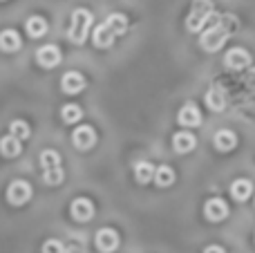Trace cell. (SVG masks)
I'll return each mask as SVG.
<instances>
[{"label":"cell","instance_id":"cell-1","mask_svg":"<svg viewBox=\"0 0 255 253\" xmlns=\"http://www.w3.org/2000/svg\"><path fill=\"white\" fill-rule=\"evenodd\" d=\"M238 18L233 13H215L208 22V27L202 31L199 36V45L206 52H217V49L224 47V43L229 40V36L238 29Z\"/></svg>","mask_w":255,"mask_h":253},{"label":"cell","instance_id":"cell-2","mask_svg":"<svg viewBox=\"0 0 255 253\" xmlns=\"http://www.w3.org/2000/svg\"><path fill=\"white\" fill-rule=\"evenodd\" d=\"M213 16H215V4H213V0H193L190 13H188V18H186V29H188L190 34L204 31Z\"/></svg>","mask_w":255,"mask_h":253},{"label":"cell","instance_id":"cell-3","mask_svg":"<svg viewBox=\"0 0 255 253\" xmlns=\"http://www.w3.org/2000/svg\"><path fill=\"white\" fill-rule=\"evenodd\" d=\"M92 13L88 11V9L79 7L72 11V22H70V31H67V36H70V40L74 45H83L85 40H88V34H90V27H92Z\"/></svg>","mask_w":255,"mask_h":253},{"label":"cell","instance_id":"cell-4","mask_svg":"<svg viewBox=\"0 0 255 253\" xmlns=\"http://www.w3.org/2000/svg\"><path fill=\"white\" fill-rule=\"evenodd\" d=\"M40 168H43V182L49 186H58L65 177L61 166V155L56 150H43L40 152Z\"/></svg>","mask_w":255,"mask_h":253},{"label":"cell","instance_id":"cell-5","mask_svg":"<svg viewBox=\"0 0 255 253\" xmlns=\"http://www.w3.org/2000/svg\"><path fill=\"white\" fill-rule=\"evenodd\" d=\"M29 197H31V186H29L27 182H22V179H16V182L9 184V188H7V200H9V204L22 206L25 202H29Z\"/></svg>","mask_w":255,"mask_h":253},{"label":"cell","instance_id":"cell-6","mask_svg":"<svg viewBox=\"0 0 255 253\" xmlns=\"http://www.w3.org/2000/svg\"><path fill=\"white\" fill-rule=\"evenodd\" d=\"M94 245H97V249L101 253H112L117 251V247H119V233L115 231V229H99L97 231V238H94Z\"/></svg>","mask_w":255,"mask_h":253},{"label":"cell","instance_id":"cell-7","mask_svg":"<svg viewBox=\"0 0 255 253\" xmlns=\"http://www.w3.org/2000/svg\"><path fill=\"white\" fill-rule=\"evenodd\" d=\"M72 143H74L79 150H90L97 143V132H94L92 126H79V128L72 132Z\"/></svg>","mask_w":255,"mask_h":253},{"label":"cell","instance_id":"cell-8","mask_svg":"<svg viewBox=\"0 0 255 253\" xmlns=\"http://www.w3.org/2000/svg\"><path fill=\"white\" fill-rule=\"evenodd\" d=\"M36 61H38L40 67H45V70H52V67H56L58 63H61V49L56 47V45H43V47H38V52H36Z\"/></svg>","mask_w":255,"mask_h":253},{"label":"cell","instance_id":"cell-9","mask_svg":"<svg viewBox=\"0 0 255 253\" xmlns=\"http://www.w3.org/2000/svg\"><path fill=\"white\" fill-rule=\"evenodd\" d=\"M224 65L229 67V70H244V67L251 65V54H249L244 47H233L226 52Z\"/></svg>","mask_w":255,"mask_h":253},{"label":"cell","instance_id":"cell-10","mask_svg":"<svg viewBox=\"0 0 255 253\" xmlns=\"http://www.w3.org/2000/svg\"><path fill=\"white\" fill-rule=\"evenodd\" d=\"M204 215H206L208 222H222L229 215V206H226L224 200L220 197H211V200L204 204Z\"/></svg>","mask_w":255,"mask_h":253},{"label":"cell","instance_id":"cell-11","mask_svg":"<svg viewBox=\"0 0 255 253\" xmlns=\"http://www.w3.org/2000/svg\"><path fill=\"white\" fill-rule=\"evenodd\" d=\"M72 218L76 220V222H90V220L94 218V204L88 200V197H76L74 202H72Z\"/></svg>","mask_w":255,"mask_h":253},{"label":"cell","instance_id":"cell-12","mask_svg":"<svg viewBox=\"0 0 255 253\" xmlns=\"http://www.w3.org/2000/svg\"><path fill=\"white\" fill-rule=\"evenodd\" d=\"M179 124L184 128H197L202 124V112H199V108L195 103H186L179 110Z\"/></svg>","mask_w":255,"mask_h":253},{"label":"cell","instance_id":"cell-13","mask_svg":"<svg viewBox=\"0 0 255 253\" xmlns=\"http://www.w3.org/2000/svg\"><path fill=\"white\" fill-rule=\"evenodd\" d=\"M195 146H197V139H195V134L188 132V130L175 132V137H172V148H175V152H179V155L190 152Z\"/></svg>","mask_w":255,"mask_h":253},{"label":"cell","instance_id":"cell-14","mask_svg":"<svg viewBox=\"0 0 255 253\" xmlns=\"http://www.w3.org/2000/svg\"><path fill=\"white\" fill-rule=\"evenodd\" d=\"M61 88H63V92H67V94H79L81 90L85 88V76L81 74V72H67L61 79Z\"/></svg>","mask_w":255,"mask_h":253},{"label":"cell","instance_id":"cell-15","mask_svg":"<svg viewBox=\"0 0 255 253\" xmlns=\"http://www.w3.org/2000/svg\"><path fill=\"white\" fill-rule=\"evenodd\" d=\"M115 38H117V34L106 25V22H103V25H99L97 29H94V34H92L94 45H97V47H101V49L110 47V45L115 43Z\"/></svg>","mask_w":255,"mask_h":253},{"label":"cell","instance_id":"cell-16","mask_svg":"<svg viewBox=\"0 0 255 253\" xmlns=\"http://www.w3.org/2000/svg\"><path fill=\"white\" fill-rule=\"evenodd\" d=\"M238 146V137H235L233 130H220L215 134V148L220 152H229Z\"/></svg>","mask_w":255,"mask_h":253},{"label":"cell","instance_id":"cell-17","mask_svg":"<svg viewBox=\"0 0 255 253\" xmlns=\"http://www.w3.org/2000/svg\"><path fill=\"white\" fill-rule=\"evenodd\" d=\"M251 193H253L251 179H235V182L231 184V195L238 202H247L249 197H251Z\"/></svg>","mask_w":255,"mask_h":253},{"label":"cell","instance_id":"cell-18","mask_svg":"<svg viewBox=\"0 0 255 253\" xmlns=\"http://www.w3.org/2000/svg\"><path fill=\"white\" fill-rule=\"evenodd\" d=\"M20 34L16 29H4L0 34V49L2 52H16V49H20Z\"/></svg>","mask_w":255,"mask_h":253},{"label":"cell","instance_id":"cell-19","mask_svg":"<svg viewBox=\"0 0 255 253\" xmlns=\"http://www.w3.org/2000/svg\"><path fill=\"white\" fill-rule=\"evenodd\" d=\"M206 106L215 112H222L226 108V94L222 88H211L206 92Z\"/></svg>","mask_w":255,"mask_h":253},{"label":"cell","instance_id":"cell-20","mask_svg":"<svg viewBox=\"0 0 255 253\" xmlns=\"http://www.w3.org/2000/svg\"><path fill=\"white\" fill-rule=\"evenodd\" d=\"M22 150V143L20 139H16L13 134H4L2 139H0V152H2L4 157H16L20 155Z\"/></svg>","mask_w":255,"mask_h":253},{"label":"cell","instance_id":"cell-21","mask_svg":"<svg viewBox=\"0 0 255 253\" xmlns=\"http://www.w3.org/2000/svg\"><path fill=\"white\" fill-rule=\"evenodd\" d=\"M154 173H157V168H154L150 161H139V164L134 166V177L139 184L154 182Z\"/></svg>","mask_w":255,"mask_h":253},{"label":"cell","instance_id":"cell-22","mask_svg":"<svg viewBox=\"0 0 255 253\" xmlns=\"http://www.w3.org/2000/svg\"><path fill=\"white\" fill-rule=\"evenodd\" d=\"M25 29L31 38H40V36H45V31H47V22L40 16H31V18H27Z\"/></svg>","mask_w":255,"mask_h":253},{"label":"cell","instance_id":"cell-23","mask_svg":"<svg viewBox=\"0 0 255 253\" xmlns=\"http://www.w3.org/2000/svg\"><path fill=\"white\" fill-rule=\"evenodd\" d=\"M81 117H83V110H81L76 103H65V106L61 108V119L65 121V124H76V121H81Z\"/></svg>","mask_w":255,"mask_h":253},{"label":"cell","instance_id":"cell-24","mask_svg":"<svg viewBox=\"0 0 255 253\" xmlns=\"http://www.w3.org/2000/svg\"><path fill=\"white\" fill-rule=\"evenodd\" d=\"M172 182H175V170L168 168V166H159L157 173H154V184L161 188H168L172 186Z\"/></svg>","mask_w":255,"mask_h":253},{"label":"cell","instance_id":"cell-25","mask_svg":"<svg viewBox=\"0 0 255 253\" xmlns=\"http://www.w3.org/2000/svg\"><path fill=\"white\" fill-rule=\"evenodd\" d=\"M106 25L110 27L117 36H121V34H126L128 31V18L124 16V13H110L108 20H106Z\"/></svg>","mask_w":255,"mask_h":253},{"label":"cell","instance_id":"cell-26","mask_svg":"<svg viewBox=\"0 0 255 253\" xmlns=\"http://www.w3.org/2000/svg\"><path fill=\"white\" fill-rule=\"evenodd\" d=\"M9 134H13L16 139H27L31 134V128H29V124L27 121H22V119H13L11 124H9Z\"/></svg>","mask_w":255,"mask_h":253},{"label":"cell","instance_id":"cell-27","mask_svg":"<svg viewBox=\"0 0 255 253\" xmlns=\"http://www.w3.org/2000/svg\"><path fill=\"white\" fill-rule=\"evenodd\" d=\"M43 253H67L61 240H47L43 245Z\"/></svg>","mask_w":255,"mask_h":253},{"label":"cell","instance_id":"cell-28","mask_svg":"<svg viewBox=\"0 0 255 253\" xmlns=\"http://www.w3.org/2000/svg\"><path fill=\"white\" fill-rule=\"evenodd\" d=\"M204 253H229L224 249V247H220V245H208L206 249H204Z\"/></svg>","mask_w":255,"mask_h":253}]
</instances>
